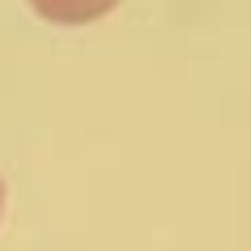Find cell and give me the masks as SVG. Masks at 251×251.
<instances>
[{
    "label": "cell",
    "instance_id": "cell-1",
    "mask_svg": "<svg viewBox=\"0 0 251 251\" xmlns=\"http://www.w3.org/2000/svg\"><path fill=\"white\" fill-rule=\"evenodd\" d=\"M119 0H30V9L43 17V22H55V26H85V22H98L115 9Z\"/></svg>",
    "mask_w": 251,
    "mask_h": 251
},
{
    "label": "cell",
    "instance_id": "cell-2",
    "mask_svg": "<svg viewBox=\"0 0 251 251\" xmlns=\"http://www.w3.org/2000/svg\"><path fill=\"white\" fill-rule=\"evenodd\" d=\"M0 209H4V179H0Z\"/></svg>",
    "mask_w": 251,
    "mask_h": 251
}]
</instances>
